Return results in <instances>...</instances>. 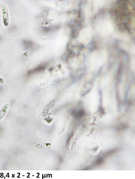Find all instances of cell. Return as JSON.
Listing matches in <instances>:
<instances>
[{
  "label": "cell",
  "mask_w": 135,
  "mask_h": 179,
  "mask_svg": "<svg viewBox=\"0 0 135 179\" xmlns=\"http://www.w3.org/2000/svg\"><path fill=\"white\" fill-rule=\"evenodd\" d=\"M10 107V104L6 103L4 104L0 110V122L6 115Z\"/></svg>",
  "instance_id": "6da1fadb"
},
{
  "label": "cell",
  "mask_w": 135,
  "mask_h": 179,
  "mask_svg": "<svg viewBox=\"0 0 135 179\" xmlns=\"http://www.w3.org/2000/svg\"><path fill=\"white\" fill-rule=\"evenodd\" d=\"M3 17L4 25L8 26L9 25V15L8 9L6 6H4V9L3 10Z\"/></svg>",
  "instance_id": "7a4b0ae2"
},
{
  "label": "cell",
  "mask_w": 135,
  "mask_h": 179,
  "mask_svg": "<svg viewBox=\"0 0 135 179\" xmlns=\"http://www.w3.org/2000/svg\"><path fill=\"white\" fill-rule=\"evenodd\" d=\"M4 82V79L1 77V76H0V83L1 84H3Z\"/></svg>",
  "instance_id": "3957f363"
}]
</instances>
